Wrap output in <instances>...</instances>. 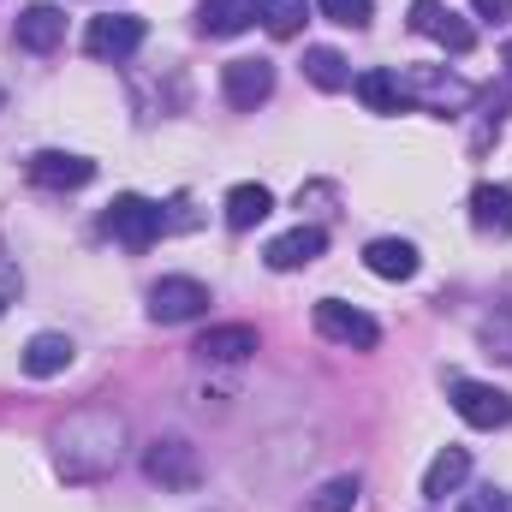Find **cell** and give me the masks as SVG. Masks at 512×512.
<instances>
[{
    "mask_svg": "<svg viewBox=\"0 0 512 512\" xmlns=\"http://www.w3.org/2000/svg\"><path fill=\"white\" fill-rule=\"evenodd\" d=\"M483 340H489L501 358H512V298L495 310V316H489V322H483Z\"/></svg>",
    "mask_w": 512,
    "mask_h": 512,
    "instance_id": "cell-26",
    "label": "cell"
},
{
    "mask_svg": "<svg viewBox=\"0 0 512 512\" xmlns=\"http://www.w3.org/2000/svg\"><path fill=\"white\" fill-rule=\"evenodd\" d=\"M322 245H328V233L322 227H292V233H280V239H268V268H304V262H316L322 256Z\"/></svg>",
    "mask_w": 512,
    "mask_h": 512,
    "instance_id": "cell-15",
    "label": "cell"
},
{
    "mask_svg": "<svg viewBox=\"0 0 512 512\" xmlns=\"http://www.w3.org/2000/svg\"><path fill=\"white\" fill-rule=\"evenodd\" d=\"M203 310H209V286L191 280V274H161V280L149 286V316H155L161 328H173V322H197Z\"/></svg>",
    "mask_w": 512,
    "mask_h": 512,
    "instance_id": "cell-2",
    "label": "cell"
},
{
    "mask_svg": "<svg viewBox=\"0 0 512 512\" xmlns=\"http://www.w3.org/2000/svg\"><path fill=\"white\" fill-rule=\"evenodd\" d=\"M364 268L382 274V280H411L417 274V251L405 239H376V245H364Z\"/></svg>",
    "mask_w": 512,
    "mask_h": 512,
    "instance_id": "cell-18",
    "label": "cell"
},
{
    "mask_svg": "<svg viewBox=\"0 0 512 512\" xmlns=\"http://www.w3.org/2000/svg\"><path fill=\"white\" fill-rule=\"evenodd\" d=\"M54 471L66 483H102L126 459V417L120 411H72L54 435Z\"/></svg>",
    "mask_w": 512,
    "mask_h": 512,
    "instance_id": "cell-1",
    "label": "cell"
},
{
    "mask_svg": "<svg viewBox=\"0 0 512 512\" xmlns=\"http://www.w3.org/2000/svg\"><path fill=\"white\" fill-rule=\"evenodd\" d=\"M262 18V0H203L197 6V30L203 36H239Z\"/></svg>",
    "mask_w": 512,
    "mask_h": 512,
    "instance_id": "cell-14",
    "label": "cell"
},
{
    "mask_svg": "<svg viewBox=\"0 0 512 512\" xmlns=\"http://www.w3.org/2000/svg\"><path fill=\"white\" fill-rule=\"evenodd\" d=\"M304 78H310L316 90H346V84H352V66H346L334 48H304Z\"/></svg>",
    "mask_w": 512,
    "mask_h": 512,
    "instance_id": "cell-22",
    "label": "cell"
},
{
    "mask_svg": "<svg viewBox=\"0 0 512 512\" xmlns=\"http://www.w3.org/2000/svg\"><path fill=\"white\" fill-rule=\"evenodd\" d=\"M0 316H6V298H0Z\"/></svg>",
    "mask_w": 512,
    "mask_h": 512,
    "instance_id": "cell-30",
    "label": "cell"
},
{
    "mask_svg": "<svg viewBox=\"0 0 512 512\" xmlns=\"http://www.w3.org/2000/svg\"><path fill=\"white\" fill-rule=\"evenodd\" d=\"M465 477H471V453H465V447H441V453L429 459V471H423V495H429V501H447Z\"/></svg>",
    "mask_w": 512,
    "mask_h": 512,
    "instance_id": "cell-16",
    "label": "cell"
},
{
    "mask_svg": "<svg viewBox=\"0 0 512 512\" xmlns=\"http://www.w3.org/2000/svg\"><path fill=\"white\" fill-rule=\"evenodd\" d=\"M471 6H477L483 18H495V24H501V18H512V0H471Z\"/></svg>",
    "mask_w": 512,
    "mask_h": 512,
    "instance_id": "cell-28",
    "label": "cell"
},
{
    "mask_svg": "<svg viewBox=\"0 0 512 512\" xmlns=\"http://www.w3.org/2000/svg\"><path fill=\"white\" fill-rule=\"evenodd\" d=\"M411 30L417 36H435L447 54H471V42H477V30L453 6H441V0H411Z\"/></svg>",
    "mask_w": 512,
    "mask_h": 512,
    "instance_id": "cell-7",
    "label": "cell"
},
{
    "mask_svg": "<svg viewBox=\"0 0 512 512\" xmlns=\"http://www.w3.org/2000/svg\"><path fill=\"white\" fill-rule=\"evenodd\" d=\"M66 364H72V340H66V334H36V340L24 346V370H30L36 382L60 376Z\"/></svg>",
    "mask_w": 512,
    "mask_h": 512,
    "instance_id": "cell-19",
    "label": "cell"
},
{
    "mask_svg": "<svg viewBox=\"0 0 512 512\" xmlns=\"http://www.w3.org/2000/svg\"><path fill=\"white\" fill-rule=\"evenodd\" d=\"M358 96H364V108L370 114H399L405 108V90H399V78L376 66V72H358Z\"/></svg>",
    "mask_w": 512,
    "mask_h": 512,
    "instance_id": "cell-21",
    "label": "cell"
},
{
    "mask_svg": "<svg viewBox=\"0 0 512 512\" xmlns=\"http://www.w3.org/2000/svg\"><path fill=\"white\" fill-rule=\"evenodd\" d=\"M352 507H358V477H334V483H322L310 495L304 512H352Z\"/></svg>",
    "mask_w": 512,
    "mask_h": 512,
    "instance_id": "cell-24",
    "label": "cell"
},
{
    "mask_svg": "<svg viewBox=\"0 0 512 512\" xmlns=\"http://www.w3.org/2000/svg\"><path fill=\"white\" fill-rule=\"evenodd\" d=\"M268 215H274V197H268V185H233V191H227V227L251 233L256 221H268Z\"/></svg>",
    "mask_w": 512,
    "mask_h": 512,
    "instance_id": "cell-20",
    "label": "cell"
},
{
    "mask_svg": "<svg viewBox=\"0 0 512 512\" xmlns=\"http://www.w3.org/2000/svg\"><path fill=\"white\" fill-rule=\"evenodd\" d=\"M447 393H453V411H459L471 429H507V423H512V399L501 393V387L471 382V376H453Z\"/></svg>",
    "mask_w": 512,
    "mask_h": 512,
    "instance_id": "cell-5",
    "label": "cell"
},
{
    "mask_svg": "<svg viewBox=\"0 0 512 512\" xmlns=\"http://www.w3.org/2000/svg\"><path fill=\"white\" fill-rule=\"evenodd\" d=\"M191 352H197L203 364H245L256 352V328L251 322H221V328H209Z\"/></svg>",
    "mask_w": 512,
    "mask_h": 512,
    "instance_id": "cell-13",
    "label": "cell"
},
{
    "mask_svg": "<svg viewBox=\"0 0 512 512\" xmlns=\"http://www.w3.org/2000/svg\"><path fill=\"white\" fill-rule=\"evenodd\" d=\"M84 48H90L96 60H131V54L143 48V18H131V12L90 18V30H84Z\"/></svg>",
    "mask_w": 512,
    "mask_h": 512,
    "instance_id": "cell-8",
    "label": "cell"
},
{
    "mask_svg": "<svg viewBox=\"0 0 512 512\" xmlns=\"http://www.w3.org/2000/svg\"><path fill=\"white\" fill-rule=\"evenodd\" d=\"M316 328H322L334 346H352V352H370V346L382 340L376 316H364V310L346 304V298H322V304H316Z\"/></svg>",
    "mask_w": 512,
    "mask_h": 512,
    "instance_id": "cell-6",
    "label": "cell"
},
{
    "mask_svg": "<svg viewBox=\"0 0 512 512\" xmlns=\"http://www.w3.org/2000/svg\"><path fill=\"white\" fill-rule=\"evenodd\" d=\"M471 227L477 233H512V185H477L471 191Z\"/></svg>",
    "mask_w": 512,
    "mask_h": 512,
    "instance_id": "cell-17",
    "label": "cell"
},
{
    "mask_svg": "<svg viewBox=\"0 0 512 512\" xmlns=\"http://www.w3.org/2000/svg\"><path fill=\"white\" fill-rule=\"evenodd\" d=\"M12 42H18L24 54H54V48L66 42V12H60V6H48V0L24 6V12H18V24H12Z\"/></svg>",
    "mask_w": 512,
    "mask_h": 512,
    "instance_id": "cell-9",
    "label": "cell"
},
{
    "mask_svg": "<svg viewBox=\"0 0 512 512\" xmlns=\"http://www.w3.org/2000/svg\"><path fill=\"white\" fill-rule=\"evenodd\" d=\"M322 12H328L334 24H346V30H364L370 12H376V0H322Z\"/></svg>",
    "mask_w": 512,
    "mask_h": 512,
    "instance_id": "cell-25",
    "label": "cell"
},
{
    "mask_svg": "<svg viewBox=\"0 0 512 512\" xmlns=\"http://www.w3.org/2000/svg\"><path fill=\"white\" fill-rule=\"evenodd\" d=\"M310 18V0H262V30L268 36H298Z\"/></svg>",
    "mask_w": 512,
    "mask_h": 512,
    "instance_id": "cell-23",
    "label": "cell"
},
{
    "mask_svg": "<svg viewBox=\"0 0 512 512\" xmlns=\"http://www.w3.org/2000/svg\"><path fill=\"white\" fill-rule=\"evenodd\" d=\"M221 90L233 108H262L274 96V66L268 60H227L221 66Z\"/></svg>",
    "mask_w": 512,
    "mask_h": 512,
    "instance_id": "cell-10",
    "label": "cell"
},
{
    "mask_svg": "<svg viewBox=\"0 0 512 512\" xmlns=\"http://www.w3.org/2000/svg\"><path fill=\"white\" fill-rule=\"evenodd\" d=\"M459 512H507V495H495V489H483V495H465Z\"/></svg>",
    "mask_w": 512,
    "mask_h": 512,
    "instance_id": "cell-27",
    "label": "cell"
},
{
    "mask_svg": "<svg viewBox=\"0 0 512 512\" xmlns=\"http://www.w3.org/2000/svg\"><path fill=\"white\" fill-rule=\"evenodd\" d=\"M143 471H149V483H161V489H197L203 483V459H197V447L191 441H179V435H167V441H149V453H143Z\"/></svg>",
    "mask_w": 512,
    "mask_h": 512,
    "instance_id": "cell-3",
    "label": "cell"
},
{
    "mask_svg": "<svg viewBox=\"0 0 512 512\" xmlns=\"http://www.w3.org/2000/svg\"><path fill=\"white\" fill-rule=\"evenodd\" d=\"M30 179L48 185V191H78V185L96 179V161L66 155V149H42V155H30Z\"/></svg>",
    "mask_w": 512,
    "mask_h": 512,
    "instance_id": "cell-12",
    "label": "cell"
},
{
    "mask_svg": "<svg viewBox=\"0 0 512 512\" xmlns=\"http://www.w3.org/2000/svg\"><path fill=\"white\" fill-rule=\"evenodd\" d=\"M102 227L120 239V245H131V251H143V245H155L161 239V227H167V215H161V203H149V197H114L108 203V215H102Z\"/></svg>",
    "mask_w": 512,
    "mask_h": 512,
    "instance_id": "cell-4",
    "label": "cell"
},
{
    "mask_svg": "<svg viewBox=\"0 0 512 512\" xmlns=\"http://www.w3.org/2000/svg\"><path fill=\"white\" fill-rule=\"evenodd\" d=\"M399 90H405V102H429V108H465L471 102V84H459V78H447L435 66H411L399 78Z\"/></svg>",
    "mask_w": 512,
    "mask_h": 512,
    "instance_id": "cell-11",
    "label": "cell"
},
{
    "mask_svg": "<svg viewBox=\"0 0 512 512\" xmlns=\"http://www.w3.org/2000/svg\"><path fill=\"white\" fill-rule=\"evenodd\" d=\"M507 66H512V42H507Z\"/></svg>",
    "mask_w": 512,
    "mask_h": 512,
    "instance_id": "cell-29",
    "label": "cell"
}]
</instances>
